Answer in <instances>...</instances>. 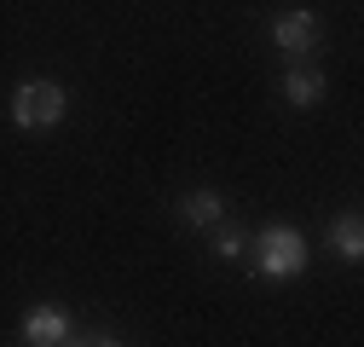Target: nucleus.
Returning a JSON list of instances; mask_svg holds the SVG:
<instances>
[{"label":"nucleus","instance_id":"nucleus-1","mask_svg":"<svg viewBox=\"0 0 364 347\" xmlns=\"http://www.w3.org/2000/svg\"><path fill=\"white\" fill-rule=\"evenodd\" d=\"M255 272L260 278H301L306 272V237L295 226H266L260 237H249Z\"/></svg>","mask_w":364,"mask_h":347},{"label":"nucleus","instance_id":"nucleus-2","mask_svg":"<svg viewBox=\"0 0 364 347\" xmlns=\"http://www.w3.org/2000/svg\"><path fill=\"white\" fill-rule=\"evenodd\" d=\"M64 110H70V99H64L58 81H23L12 93V122L18 127H58Z\"/></svg>","mask_w":364,"mask_h":347},{"label":"nucleus","instance_id":"nucleus-3","mask_svg":"<svg viewBox=\"0 0 364 347\" xmlns=\"http://www.w3.org/2000/svg\"><path fill=\"white\" fill-rule=\"evenodd\" d=\"M272 41H278V53L306 58V53L318 47V18H312L306 6H289V12H278V18H272Z\"/></svg>","mask_w":364,"mask_h":347},{"label":"nucleus","instance_id":"nucleus-4","mask_svg":"<svg viewBox=\"0 0 364 347\" xmlns=\"http://www.w3.org/2000/svg\"><path fill=\"white\" fill-rule=\"evenodd\" d=\"M23 341H29V347H58V341H75V336H70V313H64V307H35V313L23 319Z\"/></svg>","mask_w":364,"mask_h":347},{"label":"nucleus","instance_id":"nucleus-5","mask_svg":"<svg viewBox=\"0 0 364 347\" xmlns=\"http://www.w3.org/2000/svg\"><path fill=\"white\" fill-rule=\"evenodd\" d=\"M284 99H289L295 110L318 105V99H324V75H318L312 64H289V70H284Z\"/></svg>","mask_w":364,"mask_h":347},{"label":"nucleus","instance_id":"nucleus-6","mask_svg":"<svg viewBox=\"0 0 364 347\" xmlns=\"http://www.w3.org/2000/svg\"><path fill=\"white\" fill-rule=\"evenodd\" d=\"M179 220L197 226V232L220 226V220H225V197H220V191H191L186 203H179Z\"/></svg>","mask_w":364,"mask_h":347},{"label":"nucleus","instance_id":"nucleus-7","mask_svg":"<svg viewBox=\"0 0 364 347\" xmlns=\"http://www.w3.org/2000/svg\"><path fill=\"white\" fill-rule=\"evenodd\" d=\"M336 255H341V260H358V255H364V226H358V214H341V220H336Z\"/></svg>","mask_w":364,"mask_h":347},{"label":"nucleus","instance_id":"nucleus-8","mask_svg":"<svg viewBox=\"0 0 364 347\" xmlns=\"http://www.w3.org/2000/svg\"><path fill=\"white\" fill-rule=\"evenodd\" d=\"M208 232H214V255H220V260L249 255V232H243V226H225V220H220V226H208Z\"/></svg>","mask_w":364,"mask_h":347}]
</instances>
